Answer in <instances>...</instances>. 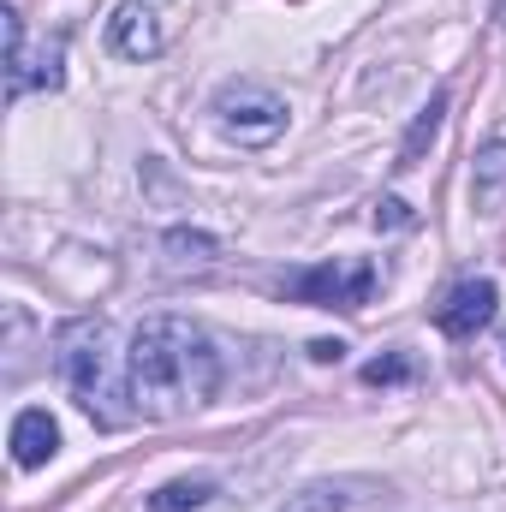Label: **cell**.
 I'll return each mask as SVG.
<instances>
[{
    "mask_svg": "<svg viewBox=\"0 0 506 512\" xmlns=\"http://www.w3.org/2000/svg\"><path fill=\"white\" fill-rule=\"evenodd\" d=\"M495 18H501V24H506V0H495Z\"/></svg>",
    "mask_w": 506,
    "mask_h": 512,
    "instance_id": "e0dca14e",
    "label": "cell"
},
{
    "mask_svg": "<svg viewBox=\"0 0 506 512\" xmlns=\"http://www.w3.org/2000/svg\"><path fill=\"white\" fill-rule=\"evenodd\" d=\"M417 376V364L405 358V352H387V358H370L364 364V387H399Z\"/></svg>",
    "mask_w": 506,
    "mask_h": 512,
    "instance_id": "5bb4252c",
    "label": "cell"
},
{
    "mask_svg": "<svg viewBox=\"0 0 506 512\" xmlns=\"http://www.w3.org/2000/svg\"><path fill=\"white\" fill-rule=\"evenodd\" d=\"M376 280L381 274L370 256H334V262H310V268L286 274L280 292L310 310H364L376 298Z\"/></svg>",
    "mask_w": 506,
    "mask_h": 512,
    "instance_id": "3957f363",
    "label": "cell"
},
{
    "mask_svg": "<svg viewBox=\"0 0 506 512\" xmlns=\"http://www.w3.org/2000/svg\"><path fill=\"white\" fill-rule=\"evenodd\" d=\"M131 405L149 423L191 417L215 399L221 387V352L191 316H143L126 352Z\"/></svg>",
    "mask_w": 506,
    "mask_h": 512,
    "instance_id": "6da1fadb",
    "label": "cell"
},
{
    "mask_svg": "<svg viewBox=\"0 0 506 512\" xmlns=\"http://www.w3.org/2000/svg\"><path fill=\"white\" fill-rule=\"evenodd\" d=\"M108 48L120 54V60H155L161 48H167V30H161V12L149 6V0H126L114 18H108Z\"/></svg>",
    "mask_w": 506,
    "mask_h": 512,
    "instance_id": "52a82bcc",
    "label": "cell"
},
{
    "mask_svg": "<svg viewBox=\"0 0 506 512\" xmlns=\"http://www.w3.org/2000/svg\"><path fill=\"white\" fill-rule=\"evenodd\" d=\"M209 114H215V126L227 131L233 143H245V149L274 143V137L286 131V120H292V114H286V96L268 90L262 78H227V84L215 90Z\"/></svg>",
    "mask_w": 506,
    "mask_h": 512,
    "instance_id": "277c9868",
    "label": "cell"
},
{
    "mask_svg": "<svg viewBox=\"0 0 506 512\" xmlns=\"http://www.w3.org/2000/svg\"><path fill=\"white\" fill-rule=\"evenodd\" d=\"M417 215H411V203H399V197H381L376 203V227H411Z\"/></svg>",
    "mask_w": 506,
    "mask_h": 512,
    "instance_id": "9a60e30c",
    "label": "cell"
},
{
    "mask_svg": "<svg viewBox=\"0 0 506 512\" xmlns=\"http://www.w3.org/2000/svg\"><path fill=\"white\" fill-rule=\"evenodd\" d=\"M54 364H60V376H66L78 411H84L90 423L120 429V423L137 417V405H131V376H126V364H120V352H114V328H108L102 316H72V322H60V334H54Z\"/></svg>",
    "mask_w": 506,
    "mask_h": 512,
    "instance_id": "7a4b0ae2",
    "label": "cell"
},
{
    "mask_svg": "<svg viewBox=\"0 0 506 512\" xmlns=\"http://www.w3.org/2000/svg\"><path fill=\"white\" fill-rule=\"evenodd\" d=\"M441 120H447V90H435V96H429V102L417 108V120H411L405 143H399V161H393L399 173H411V167L423 161V149H429V143L441 137Z\"/></svg>",
    "mask_w": 506,
    "mask_h": 512,
    "instance_id": "7c38bea8",
    "label": "cell"
},
{
    "mask_svg": "<svg viewBox=\"0 0 506 512\" xmlns=\"http://www.w3.org/2000/svg\"><path fill=\"white\" fill-rule=\"evenodd\" d=\"M215 501V477H173L149 495V512H197Z\"/></svg>",
    "mask_w": 506,
    "mask_h": 512,
    "instance_id": "4fadbf2b",
    "label": "cell"
},
{
    "mask_svg": "<svg viewBox=\"0 0 506 512\" xmlns=\"http://www.w3.org/2000/svg\"><path fill=\"white\" fill-rule=\"evenodd\" d=\"M310 358H316V364H340V358H346V346H340V340H316V346H310Z\"/></svg>",
    "mask_w": 506,
    "mask_h": 512,
    "instance_id": "2e32d148",
    "label": "cell"
},
{
    "mask_svg": "<svg viewBox=\"0 0 506 512\" xmlns=\"http://www.w3.org/2000/svg\"><path fill=\"white\" fill-rule=\"evenodd\" d=\"M495 310H501V286H495L489 274H477V280H459V286L447 292V304L435 310V328H441L447 340H477V334L495 322Z\"/></svg>",
    "mask_w": 506,
    "mask_h": 512,
    "instance_id": "8992f818",
    "label": "cell"
},
{
    "mask_svg": "<svg viewBox=\"0 0 506 512\" xmlns=\"http://www.w3.org/2000/svg\"><path fill=\"white\" fill-rule=\"evenodd\" d=\"M358 489H370V483H364V477H328V483H310V489L286 495V507L280 512H346V507L364 501Z\"/></svg>",
    "mask_w": 506,
    "mask_h": 512,
    "instance_id": "8fae6325",
    "label": "cell"
},
{
    "mask_svg": "<svg viewBox=\"0 0 506 512\" xmlns=\"http://www.w3.org/2000/svg\"><path fill=\"white\" fill-rule=\"evenodd\" d=\"M221 262V239L215 233H197V227H173L161 239V268L167 274H203Z\"/></svg>",
    "mask_w": 506,
    "mask_h": 512,
    "instance_id": "9c48e42d",
    "label": "cell"
},
{
    "mask_svg": "<svg viewBox=\"0 0 506 512\" xmlns=\"http://www.w3.org/2000/svg\"><path fill=\"white\" fill-rule=\"evenodd\" d=\"M0 24H6V96H12V102H24L30 90H60V84H66V42H60V36H48V42L36 48V60H30L18 6H6V12H0Z\"/></svg>",
    "mask_w": 506,
    "mask_h": 512,
    "instance_id": "5b68a950",
    "label": "cell"
},
{
    "mask_svg": "<svg viewBox=\"0 0 506 512\" xmlns=\"http://www.w3.org/2000/svg\"><path fill=\"white\" fill-rule=\"evenodd\" d=\"M471 203L483 215H501L506 209V137L477 149V161H471Z\"/></svg>",
    "mask_w": 506,
    "mask_h": 512,
    "instance_id": "30bf717a",
    "label": "cell"
},
{
    "mask_svg": "<svg viewBox=\"0 0 506 512\" xmlns=\"http://www.w3.org/2000/svg\"><path fill=\"white\" fill-rule=\"evenodd\" d=\"M60 453V423L42 411V405H24L18 417H12V459H18V471H36V465H48Z\"/></svg>",
    "mask_w": 506,
    "mask_h": 512,
    "instance_id": "ba28073f",
    "label": "cell"
}]
</instances>
